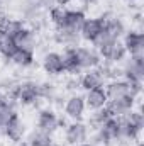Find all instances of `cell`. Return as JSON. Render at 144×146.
<instances>
[{
  "mask_svg": "<svg viewBox=\"0 0 144 146\" xmlns=\"http://www.w3.org/2000/svg\"><path fill=\"white\" fill-rule=\"evenodd\" d=\"M65 92L68 94H80L81 90V83H80V76H68L65 80Z\"/></svg>",
  "mask_w": 144,
  "mask_h": 146,
  "instance_id": "f546056e",
  "label": "cell"
},
{
  "mask_svg": "<svg viewBox=\"0 0 144 146\" xmlns=\"http://www.w3.org/2000/svg\"><path fill=\"white\" fill-rule=\"evenodd\" d=\"M132 146H143V143H141V141H137V143H134Z\"/></svg>",
  "mask_w": 144,
  "mask_h": 146,
  "instance_id": "836d02e7",
  "label": "cell"
},
{
  "mask_svg": "<svg viewBox=\"0 0 144 146\" xmlns=\"http://www.w3.org/2000/svg\"><path fill=\"white\" fill-rule=\"evenodd\" d=\"M26 134H27V124L26 121L20 117V114H14L9 121V124L5 126V133H3V138H7L10 143L14 145H19L26 139Z\"/></svg>",
  "mask_w": 144,
  "mask_h": 146,
  "instance_id": "52a82bcc",
  "label": "cell"
},
{
  "mask_svg": "<svg viewBox=\"0 0 144 146\" xmlns=\"http://www.w3.org/2000/svg\"><path fill=\"white\" fill-rule=\"evenodd\" d=\"M122 44L127 51V56H144V34L139 29H127L122 36Z\"/></svg>",
  "mask_w": 144,
  "mask_h": 146,
  "instance_id": "ba28073f",
  "label": "cell"
},
{
  "mask_svg": "<svg viewBox=\"0 0 144 146\" xmlns=\"http://www.w3.org/2000/svg\"><path fill=\"white\" fill-rule=\"evenodd\" d=\"M53 41L58 44V46H65V48H75V46H80V33L78 31H73L68 27H54L53 31Z\"/></svg>",
  "mask_w": 144,
  "mask_h": 146,
  "instance_id": "4fadbf2b",
  "label": "cell"
},
{
  "mask_svg": "<svg viewBox=\"0 0 144 146\" xmlns=\"http://www.w3.org/2000/svg\"><path fill=\"white\" fill-rule=\"evenodd\" d=\"M98 54L102 58V61L114 63V65H120L126 58H127V51L122 44L120 39H108L104 41L100 46H97Z\"/></svg>",
  "mask_w": 144,
  "mask_h": 146,
  "instance_id": "3957f363",
  "label": "cell"
},
{
  "mask_svg": "<svg viewBox=\"0 0 144 146\" xmlns=\"http://www.w3.org/2000/svg\"><path fill=\"white\" fill-rule=\"evenodd\" d=\"M36 127L48 134H54L59 129V114L56 112V109H53L51 106L37 109Z\"/></svg>",
  "mask_w": 144,
  "mask_h": 146,
  "instance_id": "5b68a950",
  "label": "cell"
},
{
  "mask_svg": "<svg viewBox=\"0 0 144 146\" xmlns=\"http://www.w3.org/2000/svg\"><path fill=\"white\" fill-rule=\"evenodd\" d=\"M137 100H139V99H134V97L127 95V97H120V99L108 100L105 107H107V110L110 112V115H112V117H120V115L129 114L132 109H136Z\"/></svg>",
  "mask_w": 144,
  "mask_h": 146,
  "instance_id": "7c38bea8",
  "label": "cell"
},
{
  "mask_svg": "<svg viewBox=\"0 0 144 146\" xmlns=\"http://www.w3.org/2000/svg\"><path fill=\"white\" fill-rule=\"evenodd\" d=\"M17 107L19 104L15 100H10L3 92H0V138H3L5 126L9 124L10 117L17 114Z\"/></svg>",
  "mask_w": 144,
  "mask_h": 146,
  "instance_id": "5bb4252c",
  "label": "cell"
},
{
  "mask_svg": "<svg viewBox=\"0 0 144 146\" xmlns=\"http://www.w3.org/2000/svg\"><path fill=\"white\" fill-rule=\"evenodd\" d=\"M61 53V58H63V68L65 73L70 75V76H80L83 70L78 63V56H76V46L75 48H65Z\"/></svg>",
  "mask_w": 144,
  "mask_h": 146,
  "instance_id": "2e32d148",
  "label": "cell"
},
{
  "mask_svg": "<svg viewBox=\"0 0 144 146\" xmlns=\"http://www.w3.org/2000/svg\"><path fill=\"white\" fill-rule=\"evenodd\" d=\"M83 97H85V104H87V109L88 110L102 109V107L107 106V102H108V97H107V94H105V88L104 87L87 90V94Z\"/></svg>",
  "mask_w": 144,
  "mask_h": 146,
  "instance_id": "ac0fdd59",
  "label": "cell"
},
{
  "mask_svg": "<svg viewBox=\"0 0 144 146\" xmlns=\"http://www.w3.org/2000/svg\"><path fill=\"white\" fill-rule=\"evenodd\" d=\"M80 83H81V90H92V88H100V87H105V80L104 76L100 75V72L97 68H92V70H85V72L80 75Z\"/></svg>",
  "mask_w": 144,
  "mask_h": 146,
  "instance_id": "d6986e66",
  "label": "cell"
},
{
  "mask_svg": "<svg viewBox=\"0 0 144 146\" xmlns=\"http://www.w3.org/2000/svg\"><path fill=\"white\" fill-rule=\"evenodd\" d=\"M126 2H127V3H137L139 0H126Z\"/></svg>",
  "mask_w": 144,
  "mask_h": 146,
  "instance_id": "d6a6232c",
  "label": "cell"
},
{
  "mask_svg": "<svg viewBox=\"0 0 144 146\" xmlns=\"http://www.w3.org/2000/svg\"><path fill=\"white\" fill-rule=\"evenodd\" d=\"M10 100H15L22 107H36L41 109V97H39V82L34 78H24L17 83L15 88H12L9 94H5Z\"/></svg>",
  "mask_w": 144,
  "mask_h": 146,
  "instance_id": "6da1fadb",
  "label": "cell"
},
{
  "mask_svg": "<svg viewBox=\"0 0 144 146\" xmlns=\"http://www.w3.org/2000/svg\"><path fill=\"white\" fill-rule=\"evenodd\" d=\"M122 78L127 82H144V56H127L120 63Z\"/></svg>",
  "mask_w": 144,
  "mask_h": 146,
  "instance_id": "277c9868",
  "label": "cell"
},
{
  "mask_svg": "<svg viewBox=\"0 0 144 146\" xmlns=\"http://www.w3.org/2000/svg\"><path fill=\"white\" fill-rule=\"evenodd\" d=\"M14 42L17 44V48L29 49V51H34V53H36V49L39 48V44H41L39 34H37L36 31H32L31 27H27V26L14 37Z\"/></svg>",
  "mask_w": 144,
  "mask_h": 146,
  "instance_id": "9a60e30c",
  "label": "cell"
},
{
  "mask_svg": "<svg viewBox=\"0 0 144 146\" xmlns=\"http://www.w3.org/2000/svg\"><path fill=\"white\" fill-rule=\"evenodd\" d=\"M63 112H65V117L68 121H83L85 114H87L85 97L81 94H70L65 100Z\"/></svg>",
  "mask_w": 144,
  "mask_h": 146,
  "instance_id": "8992f818",
  "label": "cell"
},
{
  "mask_svg": "<svg viewBox=\"0 0 144 146\" xmlns=\"http://www.w3.org/2000/svg\"><path fill=\"white\" fill-rule=\"evenodd\" d=\"M97 70L104 76V80H115V78H122V70L120 65H114V63H107V61H100V65L97 66Z\"/></svg>",
  "mask_w": 144,
  "mask_h": 146,
  "instance_id": "d4e9b609",
  "label": "cell"
},
{
  "mask_svg": "<svg viewBox=\"0 0 144 146\" xmlns=\"http://www.w3.org/2000/svg\"><path fill=\"white\" fill-rule=\"evenodd\" d=\"M24 141L29 146H53L54 145L53 134H48V133H44V131H41L37 127H34L32 131H27Z\"/></svg>",
  "mask_w": 144,
  "mask_h": 146,
  "instance_id": "7402d4cb",
  "label": "cell"
},
{
  "mask_svg": "<svg viewBox=\"0 0 144 146\" xmlns=\"http://www.w3.org/2000/svg\"><path fill=\"white\" fill-rule=\"evenodd\" d=\"M59 94H61V92H59V87H58L54 82H51V80L39 82V97H41V100L48 102L49 106L53 104V100H54Z\"/></svg>",
  "mask_w": 144,
  "mask_h": 146,
  "instance_id": "cb8c5ba5",
  "label": "cell"
},
{
  "mask_svg": "<svg viewBox=\"0 0 144 146\" xmlns=\"http://www.w3.org/2000/svg\"><path fill=\"white\" fill-rule=\"evenodd\" d=\"M85 9H90V7H93V5H97V2L98 0H78Z\"/></svg>",
  "mask_w": 144,
  "mask_h": 146,
  "instance_id": "4dcf8cb0",
  "label": "cell"
},
{
  "mask_svg": "<svg viewBox=\"0 0 144 146\" xmlns=\"http://www.w3.org/2000/svg\"><path fill=\"white\" fill-rule=\"evenodd\" d=\"M110 112L107 110V107H102V109H97V110H90L88 114V119H87V126L90 127V131H97L100 129L108 119H110Z\"/></svg>",
  "mask_w": 144,
  "mask_h": 146,
  "instance_id": "603a6c76",
  "label": "cell"
},
{
  "mask_svg": "<svg viewBox=\"0 0 144 146\" xmlns=\"http://www.w3.org/2000/svg\"><path fill=\"white\" fill-rule=\"evenodd\" d=\"M85 19H87V14H85L83 9H66L65 10L63 27H68V29H73V31L80 33V27H81Z\"/></svg>",
  "mask_w": 144,
  "mask_h": 146,
  "instance_id": "44dd1931",
  "label": "cell"
},
{
  "mask_svg": "<svg viewBox=\"0 0 144 146\" xmlns=\"http://www.w3.org/2000/svg\"><path fill=\"white\" fill-rule=\"evenodd\" d=\"M41 68L48 76H59L65 73L63 58L59 51H46L41 58Z\"/></svg>",
  "mask_w": 144,
  "mask_h": 146,
  "instance_id": "30bf717a",
  "label": "cell"
},
{
  "mask_svg": "<svg viewBox=\"0 0 144 146\" xmlns=\"http://www.w3.org/2000/svg\"><path fill=\"white\" fill-rule=\"evenodd\" d=\"M76 56H78V63L81 66V70H92V68H97L102 61L100 54H98V49L93 48V46H76Z\"/></svg>",
  "mask_w": 144,
  "mask_h": 146,
  "instance_id": "8fae6325",
  "label": "cell"
},
{
  "mask_svg": "<svg viewBox=\"0 0 144 146\" xmlns=\"http://www.w3.org/2000/svg\"><path fill=\"white\" fill-rule=\"evenodd\" d=\"M88 143H90L92 146H114L112 139L108 138L104 131H100V129H97V131H90Z\"/></svg>",
  "mask_w": 144,
  "mask_h": 146,
  "instance_id": "f1b7e54d",
  "label": "cell"
},
{
  "mask_svg": "<svg viewBox=\"0 0 144 146\" xmlns=\"http://www.w3.org/2000/svg\"><path fill=\"white\" fill-rule=\"evenodd\" d=\"M24 27H26V22H24L20 17H9L2 29H3V33H5L7 36L14 39V37H15L20 31H22V29H24Z\"/></svg>",
  "mask_w": 144,
  "mask_h": 146,
  "instance_id": "484cf974",
  "label": "cell"
},
{
  "mask_svg": "<svg viewBox=\"0 0 144 146\" xmlns=\"http://www.w3.org/2000/svg\"><path fill=\"white\" fill-rule=\"evenodd\" d=\"M22 78H19L15 73H0V92L9 94L12 88L17 87V83Z\"/></svg>",
  "mask_w": 144,
  "mask_h": 146,
  "instance_id": "4316f807",
  "label": "cell"
},
{
  "mask_svg": "<svg viewBox=\"0 0 144 146\" xmlns=\"http://www.w3.org/2000/svg\"><path fill=\"white\" fill-rule=\"evenodd\" d=\"M104 88H105V94H107L108 100H114V99H120V97H127V95H131L129 82L124 80V78L108 80Z\"/></svg>",
  "mask_w": 144,
  "mask_h": 146,
  "instance_id": "e0dca14e",
  "label": "cell"
},
{
  "mask_svg": "<svg viewBox=\"0 0 144 146\" xmlns=\"http://www.w3.org/2000/svg\"><path fill=\"white\" fill-rule=\"evenodd\" d=\"M22 146H29V145H27V143H24V145H22Z\"/></svg>",
  "mask_w": 144,
  "mask_h": 146,
  "instance_id": "e575fe53",
  "label": "cell"
},
{
  "mask_svg": "<svg viewBox=\"0 0 144 146\" xmlns=\"http://www.w3.org/2000/svg\"><path fill=\"white\" fill-rule=\"evenodd\" d=\"M90 127L83 121H70L63 129V143L66 146H80L88 141Z\"/></svg>",
  "mask_w": 144,
  "mask_h": 146,
  "instance_id": "7a4b0ae2",
  "label": "cell"
},
{
  "mask_svg": "<svg viewBox=\"0 0 144 146\" xmlns=\"http://www.w3.org/2000/svg\"><path fill=\"white\" fill-rule=\"evenodd\" d=\"M53 2H54V5H59V7H66V5L73 3L75 0H53Z\"/></svg>",
  "mask_w": 144,
  "mask_h": 146,
  "instance_id": "1f68e13d",
  "label": "cell"
},
{
  "mask_svg": "<svg viewBox=\"0 0 144 146\" xmlns=\"http://www.w3.org/2000/svg\"><path fill=\"white\" fill-rule=\"evenodd\" d=\"M10 65L20 68V70H29L36 65V53L29 51V49H17L14 53V56L10 58Z\"/></svg>",
  "mask_w": 144,
  "mask_h": 146,
  "instance_id": "ffe728a7",
  "label": "cell"
},
{
  "mask_svg": "<svg viewBox=\"0 0 144 146\" xmlns=\"http://www.w3.org/2000/svg\"><path fill=\"white\" fill-rule=\"evenodd\" d=\"M9 2H10V3H12V2H14V0H9Z\"/></svg>",
  "mask_w": 144,
  "mask_h": 146,
  "instance_id": "d590c367",
  "label": "cell"
},
{
  "mask_svg": "<svg viewBox=\"0 0 144 146\" xmlns=\"http://www.w3.org/2000/svg\"><path fill=\"white\" fill-rule=\"evenodd\" d=\"M65 10H66V7H59V5H54L51 10H48V21H49V24H53L54 27H63Z\"/></svg>",
  "mask_w": 144,
  "mask_h": 146,
  "instance_id": "83f0119b",
  "label": "cell"
},
{
  "mask_svg": "<svg viewBox=\"0 0 144 146\" xmlns=\"http://www.w3.org/2000/svg\"><path fill=\"white\" fill-rule=\"evenodd\" d=\"M104 33V21L97 15V17H87L80 27V37L81 41L93 44Z\"/></svg>",
  "mask_w": 144,
  "mask_h": 146,
  "instance_id": "9c48e42d",
  "label": "cell"
}]
</instances>
